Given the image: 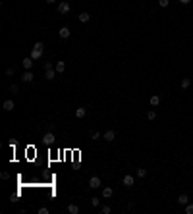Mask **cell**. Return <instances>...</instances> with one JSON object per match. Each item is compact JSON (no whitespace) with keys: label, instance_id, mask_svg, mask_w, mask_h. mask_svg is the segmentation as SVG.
<instances>
[{"label":"cell","instance_id":"8","mask_svg":"<svg viewBox=\"0 0 193 214\" xmlns=\"http://www.w3.org/2000/svg\"><path fill=\"white\" fill-rule=\"evenodd\" d=\"M56 75H58V71H56L54 67H50V70H46V71H45V77H46V79H48V81L56 79Z\"/></svg>","mask_w":193,"mask_h":214},{"label":"cell","instance_id":"26","mask_svg":"<svg viewBox=\"0 0 193 214\" xmlns=\"http://www.w3.org/2000/svg\"><path fill=\"white\" fill-rule=\"evenodd\" d=\"M185 214H193V205H189V202L185 205Z\"/></svg>","mask_w":193,"mask_h":214},{"label":"cell","instance_id":"21","mask_svg":"<svg viewBox=\"0 0 193 214\" xmlns=\"http://www.w3.org/2000/svg\"><path fill=\"white\" fill-rule=\"evenodd\" d=\"M135 174H137V177H145V176H147V170H145V168H137V170H135Z\"/></svg>","mask_w":193,"mask_h":214},{"label":"cell","instance_id":"31","mask_svg":"<svg viewBox=\"0 0 193 214\" xmlns=\"http://www.w3.org/2000/svg\"><path fill=\"white\" fill-rule=\"evenodd\" d=\"M50 67H54V64H50V62H46V64H45V70H50Z\"/></svg>","mask_w":193,"mask_h":214},{"label":"cell","instance_id":"15","mask_svg":"<svg viewBox=\"0 0 193 214\" xmlns=\"http://www.w3.org/2000/svg\"><path fill=\"white\" fill-rule=\"evenodd\" d=\"M77 18H79V21H81V23H87V21L91 19V15H89V12H81L79 15H77Z\"/></svg>","mask_w":193,"mask_h":214},{"label":"cell","instance_id":"18","mask_svg":"<svg viewBox=\"0 0 193 214\" xmlns=\"http://www.w3.org/2000/svg\"><path fill=\"white\" fill-rule=\"evenodd\" d=\"M178 202H180V205H184V206H185L187 202H189V197H187V195H180V197H178Z\"/></svg>","mask_w":193,"mask_h":214},{"label":"cell","instance_id":"6","mask_svg":"<svg viewBox=\"0 0 193 214\" xmlns=\"http://www.w3.org/2000/svg\"><path fill=\"white\" fill-rule=\"evenodd\" d=\"M33 64H35V60L31 58V56H25L23 62H22V66L25 67V70H31V67H33Z\"/></svg>","mask_w":193,"mask_h":214},{"label":"cell","instance_id":"25","mask_svg":"<svg viewBox=\"0 0 193 214\" xmlns=\"http://www.w3.org/2000/svg\"><path fill=\"white\" fill-rule=\"evenodd\" d=\"M168 4H170V0H158V6L160 8H168Z\"/></svg>","mask_w":193,"mask_h":214},{"label":"cell","instance_id":"10","mask_svg":"<svg viewBox=\"0 0 193 214\" xmlns=\"http://www.w3.org/2000/svg\"><path fill=\"white\" fill-rule=\"evenodd\" d=\"M33 79H35V75L31 74V70H25V74L22 75V81H23V83H31Z\"/></svg>","mask_w":193,"mask_h":214},{"label":"cell","instance_id":"7","mask_svg":"<svg viewBox=\"0 0 193 214\" xmlns=\"http://www.w3.org/2000/svg\"><path fill=\"white\" fill-rule=\"evenodd\" d=\"M58 35H60V39H70L72 31H70V27H60L58 29Z\"/></svg>","mask_w":193,"mask_h":214},{"label":"cell","instance_id":"11","mask_svg":"<svg viewBox=\"0 0 193 214\" xmlns=\"http://www.w3.org/2000/svg\"><path fill=\"white\" fill-rule=\"evenodd\" d=\"M2 108H4V110H6V112H12L14 108H15V104H14V100H4Z\"/></svg>","mask_w":193,"mask_h":214},{"label":"cell","instance_id":"4","mask_svg":"<svg viewBox=\"0 0 193 214\" xmlns=\"http://www.w3.org/2000/svg\"><path fill=\"white\" fill-rule=\"evenodd\" d=\"M54 133H52V131H46L45 135H43V143L45 145H52V143H54Z\"/></svg>","mask_w":193,"mask_h":214},{"label":"cell","instance_id":"2","mask_svg":"<svg viewBox=\"0 0 193 214\" xmlns=\"http://www.w3.org/2000/svg\"><path fill=\"white\" fill-rule=\"evenodd\" d=\"M133 183H135V177H133V176L126 174V176L122 177V185H124V187H133Z\"/></svg>","mask_w":193,"mask_h":214},{"label":"cell","instance_id":"17","mask_svg":"<svg viewBox=\"0 0 193 214\" xmlns=\"http://www.w3.org/2000/svg\"><path fill=\"white\" fill-rule=\"evenodd\" d=\"M158 104H160V97L153 95V97H151V106H158Z\"/></svg>","mask_w":193,"mask_h":214},{"label":"cell","instance_id":"24","mask_svg":"<svg viewBox=\"0 0 193 214\" xmlns=\"http://www.w3.org/2000/svg\"><path fill=\"white\" fill-rule=\"evenodd\" d=\"M91 205H93V206H101V199H98V197H93V199H91Z\"/></svg>","mask_w":193,"mask_h":214},{"label":"cell","instance_id":"13","mask_svg":"<svg viewBox=\"0 0 193 214\" xmlns=\"http://www.w3.org/2000/svg\"><path fill=\"white\" fill-rule=\"evenodd\" d=\"M54 70L58 71V74H64V71H66V62H56V64H54Z\"/></svg>","mask_w":193,"mask_h":214},{"label":"cell","instance_id":"12","mask_svg":"<svg viewBox=\"0 0 193 214\" xmlns=\"http://www.w3.org/2000/svg\"><path fill=\"white\" fill-rule=\"evenodd\" d=\"M112 195H114V189H112V187H102V197H104V199H110Z\"/></svg>","mask_w":193,"mask_h":214},{"label":"cell","instance_id":"28","mask_svg":"<svg viewBox=\"0 0 193 214\" xmlns=\"http://www.w3.org/2000/svg\"><path fill=\"white\" fill-rule=\"evenodd\" d=\"M39 214H48V208H45V206H41V208H39Z\"/></svg>","mask_w":193,"mask_h":214},{"label":"cell","instance_id":"32","mask_svg":"<svg viewBox=\"0 0 193 214\" xmlns=\"http://www.w3.org/2000/svg\"><path fill=\"white\" fill-rule=\"evenodd\" d=\"M191 0H180V4H189Z\"/></svg>","mask_w":193,"mask_h":214},{"label":"cell","instance_id":"1","mask_svg":"<svg viewBox=\"0 0 193 214\" xmlns=\"http://www.w3.org/2000/svg\"><path fill=\"white\" fill-rule=\"evenodd\" d=\"M43 50H45V44L41 43V41H39V43H35L33 50H31V58H33V60H41V58H43Z\"/></svg>","mask_w":193,"mask_h":214},{"label":"cell","instance_id":"16","mask_svg":"<svg viewBox=\"0 0 193 214\" xmlns=\"http://www.w3.org/2000/svg\"><path fill=\"white\" fill-rule=\"evenodd\" d=\"M68 212L70 214H79V206L77 205H68Z\"/></svg>","mask_w":193,"mask_h":214},{"label":"cell","instance_id":"27","mask_svg":"<svg viewBox=\"0 0 193 214\" xmlns=\"http://www.w3.org/2000/svg\"><path fill=\"white\" fill-rule=\"evenodd\" d=\"M91 139H93V141L101 139V133H98V131H93V133H91Z\"/></svg>","mask_w":193,"mask_h":214},{"label":"cell","instance_id":"14","mask_svg":"<svg viewBox=\"0 0 193 214\" xmlns=\"http://www.w3.org/2000/svg\"><path fill=\"white\" fill-rule=\"evenodd\" d=\"M85 116H87V108H83V106L75 108V118H85Z\"/></svg>","mask_w":193,"mask_h":214},{"label":"cell","instance_id":"20","mask_svg":"<svg viewBox=\"0 0 193 214\" xmlns=\"http://www.w3.org/2000/svg\"><path fill=\"white\" fill-rule=\"evenodd\" d=\"M189 85H191L189 77H184V79H181V89H189Z\"/></svg>","mask_w":193,"mask_h":214},{"label":"cell","instance_id":"5","mask_svg":"<svg viewBox=\"0 0 193 214\" xmlns=\"http://www.w3.org/2000/svg\"><path fill=\"white\" fill-rule=\"evenodd\" d=\"M68 12H70V2H66V0H64V2L58 4V14L64 15V14H68Z\"/></svg>","mask_w":193,"mask_h":214},{"label":"cell","instance_id":"29","mask_svg":"<svg viewBox=\"0 0 193 214\" xmlns=\"http://www.w3.org/2000/svg\"><path fill=\"white\" fill-rule=\"evenodd\" d=\"M0 177H2V179H8L10 174H8V172H2V174H0Z\"/></svg>","mask_w":193,"mask_h":214},{"label":"cell","instance_id":"3","mask_svg":"<svg viewBox=\"0 0 193 214\" xmlns=\"http://www.w3.org/2000/svg\"><path fill=\"white\" fill-rule=\"evenodd\" d=\"M101 185H102V181H101V177H98V176H93L89 179V187H91V189H98Z\"/></svg>","mask_w":193,"mask_h":214},{"label":"cell","instance_id":"33","mask_svg":"<svg viewBox=\"0 0 193 214\" xmlns=\"http://www.w3.org/2000/svg\"><path fill=\"white\" fill-rule=\"evenodd\" d=\"M45 2H46V4H54L56 0H45Z\"/></svg>","mask_w":193,"mask_h":214},{"label":"cell","instance_id":"22","mask_svg":"<svg viewBox=\"0 0 193 214\" xmlns=\"http://www.w3.org/2000/svg\"><path fill=\"white\" fill-rule=\"evenodd\" d=\"M10 93H12V95H18V93H19V87L15 85V83H12V85H10Z\"/></svg>","mask_w":193,"mask_h":214},{"label":"cell","instance_id":"9","mask_svg":"<svg viewBox=\"0 0 193 214\" xmlns=\"http://www.w3.org/2000/svg\"><path fill=\"white\" fill-rule=\"evenodd\" d=\"M114 139H116V131H114V129H108V131H104V141L112 143Z\"/></svg>","mask_w":193,"mask_h":214},{"label":"cell","instance_id":"30","mask_svg":"<svg viewBox=\"0 0 193 214\" xmlns=\"http://www.w3.org/2000/svg\"><path fill=\"white\" fill-rule=\"evenodd\" d=\"M14 71H15L14 67H8V70H6V75H14Z\"/></svg>","mask_w":193,"mask_h":214},{"label":"cell","instance_id":"19","mask_svg":"<svg viewBox=\"0 0 193 214\" xmlns=\"http://www.w3.org/2000/svg\"><path fill=\"white\" fill-rule=\"evenodd\" d=\"M147 120H149V122H155V120H156V112L155 110H149L147 112Z\"/></svg>","mask_w":193,"mask_h":214},{"label":"cell","instance_id":"23","mask_svg":"<svg viewBox=\"0 0 193 214\" xmlns=\"http://www.w3.org/2000/svg\"><path fill=\"white\" fill-rule=\"evenodd\" d=\"M101 212H102V214H110V212H112V208L108 206V205H102V206H101Z\"/></svg>","mask_w":193,"mask_h":214}]
</instances>
